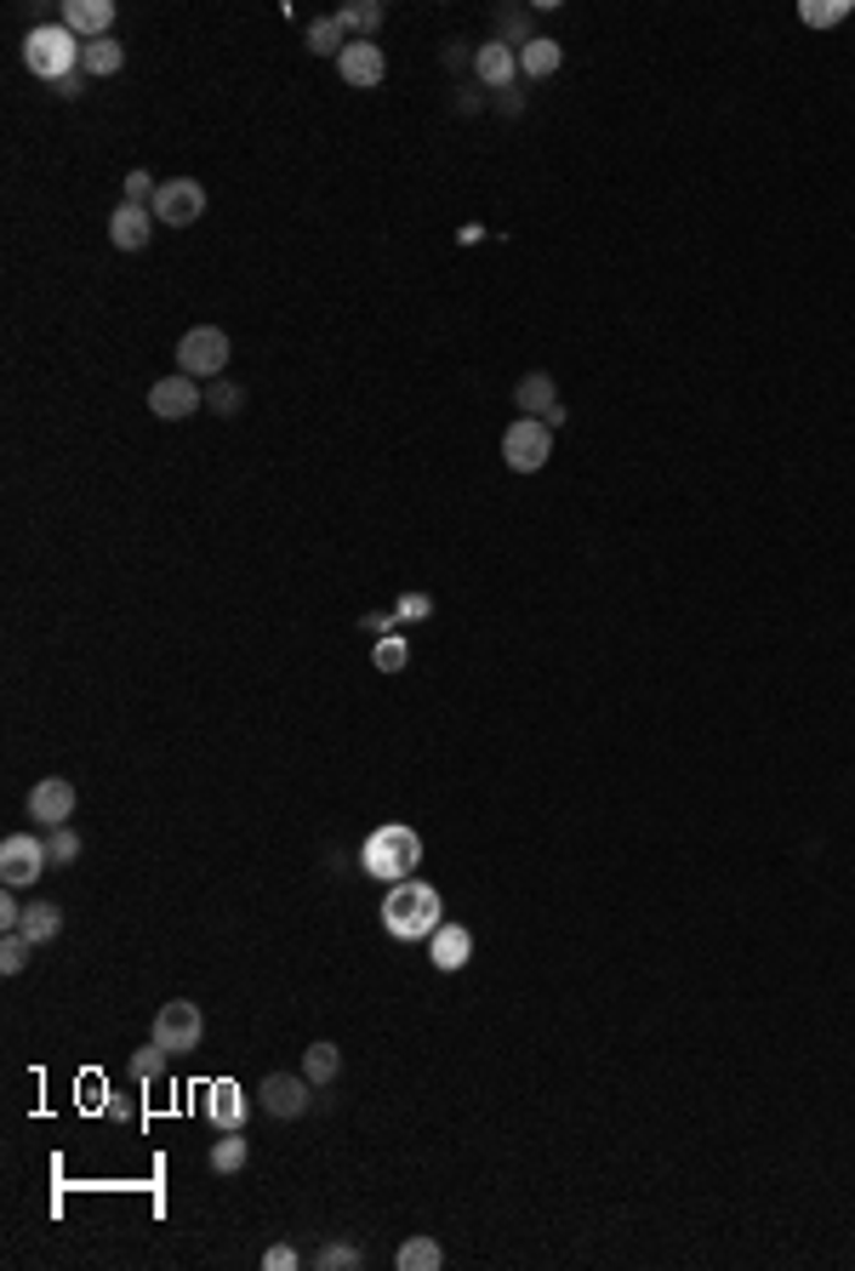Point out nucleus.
I'll return each instance as SVG.
<instances>
[{
  "mask_svg": "<svg viewBox=\"0 0 855 1271\" xmlns=\"http://www.w3.org/2000/svg\"><path fill=\"white\" fill-rule=\"evenodd\" d=\"M445 924V901L434 884H422V879H400V884H388V901H382V929L393 935V941H428Z\"/></svg>",
  "mask_w": 855,
  "mask_h": 1271,
  "instance_id": "f257e3e1",
  "label": "nucleus"
},
{
  "mask_svg": "<svg viewBox=\"0 0 855 1271\" xmlns=\"http://www.w3.org/2000/svg\"><path fill=\"white\" fill-rule=\"evenodd\" d=\"M416 861H422V839H416V827H405V821H382V827L366 832V844H359V866H366L371 879H382V884L411 879Z\"/></svg>",
  "mask_w": 855,
  "mask_h": 1271,
  "instance_id": "f03ea898",
  "label": "nucleus"
},
{
  "mask_svg": "<svg viewBox=\"0 0 855 1271\" xmlns=\"http://www.w3.org/2000/svg\"><path fill=\"white\" fill-rule=\"evenodd\" d=\"M23 63H29V75L35 80H63V75H75L80 63H86V41L69 35L63 23H41V29H29V41H23Z\"/></svg>",
  "mask_w": 855,
  "mask_h": 1271,
  "instance_id": "7ed1b4c3",
  "label": "nucleus"
},
{
  "mask_svg": "<svg viewBox=\"0 0 855 1271\" xmlns=\"http://www.w3.org/2000/svg\"><path fill=\"white\" fill-rule=\"evenodd\" d=\"M154 1044H166L172 1055H194L206 1044V1015H201V1003H188V998H172V1003H160L154 1010Z\"/></svg>",
  "mask_w": 855,
  "mask_h": 1271,
  "instance_id": "20e7f679",
  "label": "nucleus"
},
{
  "mask_svg": "<svg viewBox=\"0 0 855 1271\" xmlns=\"http://www.w3.org/2000/svg\"><path fill=\"white\" fill-rule=\"evenodd\" d=\"M223 365H228V337H223L217 325H188L183 337H177V371L183 377H194V383L212 377L217 383Z\"/></svg>",
  "mask_w": 855,
  "mask_h": 1271,
  "instance_id": "39448f33",
  "label": "nucleus"
},
{
  "mask_svg": "<svg viewBox=\"0 0 855 1271\" xmlns=\"http://www.w3.org/2000/svg\"><path fill=\"white\" fill-rule=\"evenodd\" d=\"M553 456V428L542 417H519L508 433H502V462L513 474H542Z\"/></svg>",
  "mask_w": 855,
  "mask_h": 1271,
  "instance_id": "423d86ee",
  "label": "nucleus"
},
{
  "mask_svg": "<svg viewBox=\"0 0 855 1271\" xmlns=\"http://www.w3.org/2000/svg\"><path fill=\"white\" fill-rule=\"evenodd\" d=\"M149 212H154V223H166V228H194V223L206 217V183L201 177L160 183L154 200H149Z\"/></svg>",
  "mask_w": 855,
  "mask_h": 1271,
  "instance_id": "0eeeda50",
  "label": "nucleus"
},
{
  "mask_svg": "<svg viewBox=\"0 0 855 1271\" xmlns=\"http://www.w3.org/2000/svg\"><path fill=\"white\" fill-rule=\"evenodd\" d=\"M46 866H52V850H46L41 832H12V839L0 844V879H7V890L35 884Z\"/></svg>",
  "mask_w": 855,
  "mask_h": 1271,
  "instance_id": "6e6552de",
  "label": "nucleus"
},
{
  "mask_svg": "<svg viewBox=\"0 0 855 1271\" xmlns=\"http://www.w3.org/2000/svg\"><path fill=\"white\" fill-rule=\"evenodd\" d=\"M23 805H29V821H35L41 832H52V827H69V821H75L80 793H75V782H69V776H46V782L29 787Z\"/></svg>",
  "mask_w": 855,
  "mask_h": 1271,
  "instance_id": "1a4fd4ad",
  "label": "nucleus"
},
{
  "mask_svg": "<svg viewBox=\"0 0 855 1271\" xmlns=\"http://www.w3.org/2000/svg\"><path fill=\"white\" fill-rule=\"evenodd\" d=\"M149 411L160 417V422H183V417H194V411H206V388L194 383V377H160L154 388H149Z\"/></svg>",
  "mask_w": 855,
  "mask_h": 1271,
  "instance_id": "9d476101",
  "label": "nucleus"
},
{
  "mask_svg": "<svg viewBox=\"0 0 855 1271\" xmlns=\"http://www.w3.org/2000/svg\"><path fill=\"white\" fill-rule=\"evenodd\" d=\"M314 1084L303 1078V1073H274V1078H262V1112H269V1118H280V1123H297L303 1112H309V1095Z\"/></svg>",
  "mask_w": 855,
  "mask_h": 1271,
  "instance_id": "9b49d317",
  "label": "nucleus"
},
{
  "mask_svg": "<svg viewBox=\"0 0 855 1271\" xmlns=\"http://www.w3.org/2000/svg\"><path fill=\"white\" fill-rule=\"evenodd\" d=\"M337 75H343L354 91H371V86H382V75H388V57H382L377 41H348L343 57H337Z\"/></svg>",
  "mask_w": 855,
  "mask_h": 1271,
  "instance_id": "f8f14e48",
  "label": "nucleus"
},
{
  "mask_svg": "<svg viewBox=\"0 0 855 1271\" xmlns=\"http://www.w3.org/2000/svg\"><path fill=\"white\" fill-rule=\"evenodd\" d=\"M154 240V212L138 206V200H120V206L109 212V246L115 251H143Z\"/></svg>",
  "mask_w": 855,
  "mask_h": 1271,
  "instance_id": "ddd939ff",
  "label": "nucleus"
},
{
  "mask_svg": "<svg viewBox=\"0 0 855 1271\" xmlns=\"http://www.w3.org/2000/svg\"><path fill=\"white\" fill-rule=\"evenodd\" d=\"M69 35L80 41H104L115 29V0H63V18H57Z\"/></svg>",
  "mask_w": 855,
  "mask_h": 1271,
  "instance_id": "4468645a",
  "label": "nucleus"
},
{
  "mask_svg": "<svg viewBox=\"0 0 855 1271\" xmlns=\"http://www.w3.org/2000/svg\"><path fill=\"white\" fill-rule=\"evenodd\" d=\"M474 75H479L490 91H508V86H513V75H519V52H513L508 41L490 35L485 46H474Z\"/></svg>",
  "mask_w": 855,
  "mask_h": 1271,
  "instance_id": "2eb2a0df",
  "label": "nucleus"
},
{
  "mask_svg": "<svg viewBox=\"0 0 855 1271\" xmlns=\"http://www.w3.org/2000/svg\"><path fill=\"white\" fill-rule=\"evenodd\" d=\"M428 958H434V969L456 976V969H468V958H474V935L463 924H440L434 935H428Z\"/></svg>",
  "mask_w": 855,
  "mask_h": 1271,
  "instance_id": "dca6fc26",
  "label": "nucleus"
},
{
  "mask_svg": "<svg viewBox=\"0 0 855 1271\" xmlns=\"http://www.w3.org/2000/svg\"><path fill=\"white\" fill-rule=\"evenodd\" d=\"M246 1112H251V1100H246V1089H240L235 1078H217V1084L206 1089V1118H212L217 1129H246Z\"/></svg>",
  "mask_w": 855,
  "mask_h": 1271,
  "instance_id": "f3484780",
  "label": "nucleus"
},
{
  "mask_svg": "<svg viewBox=\"0 0 855 1271\" xmlns=\"http://www.w3.org/2000/svg\"><path fill=\"white\" fill-rule=\"evenodd\" d=\"M513 406L524 411V417H553L559 411V383L548 377V371H531V377H519V388H513Z\"/></svg>",
  "mask_w": 855,
  "mask_h": 1271,
  "instance_id": "a211bd4d",
  "label": "nucleus"
},
{
  "mask_svg": "<svg viewBox=\"0 0 855 1271\" xmlns=\"http://www.w3.org/2000/svg\"><path fill=\"white\" fill-rule=\"evenodd\" d=\"M393 1265H400V1271H440V1265H445V1249H440L428 1231H416V1237H405V1243L393 1249Z\"/></svg>",
  "mask_w": 855,
  "mask_h": 1271,
  "instance_id": "6ab92c4d",
  "label": "nucleus"
},
{
  "mask_svg": "<svg viewBox=\"0 0 855 1271\" xmlns=\"http://www.w3.org/2000/svg\"><path fill=\"white\" fill-rule=\"evenodd\" d=\"M23 935L35 947L57 941V935H63V907H57V901H29V907H23Z\"/></svg>",
  "mask_w": 855,
  "mask_h": 1271,
  "instance_id": "aec40b11",
  "label": "nucleus"
},
{
  "mask_svg": "<svg viewBox=\"0 0 855 1271\" xmlns=\"http://www.w3.org/2000/svg\"><path fill=\"white\" fill-rule=\"evenodd\" d=\"M559 63H565V52H559L553 35H537L531 46H519V75H531V80H548Z\"/></svg>",
  "mask_w": 855,
  "mask_h": 1271,
  "instance_id": "412c9836",
  "label": "nucleus"
},
{
  "mask_svg": "<svg viewBox=\"0 0 855 1271\" xmlns=\"http://www.w3.org/2000/svg\"><path fill=\"white\" fill-rule=\"evenodd\" d=\"M337 1073H343V1049L337 1044H309L303 1049V1078L314 1084V1089H325V1084H337Z\"/></svg>",
  "mask_w": 855,
  "mask_h": 1271,
  "instance_id": "4be33fe9",
  "label": "nucleus"
},
{
  "mask_svg": "<svg viewBox=\"0 0 855 1271\" xmlns=\"http://www.w3.org/2000/svg\"><path fill=\"white\" fill-rule=\"evenodd\" d=\"M246 1163H251V1141H246L240 1129H223V1141L212 1146V1168H217V1175H240Z\"/></svg>",
  "mask_w": 855,
  "mask_h": 1271,
  "instance_id": "5701e85b",
  "label": "nucleus"
},
{
  "mask_svg": "<svg viewBox=\"0 0 855 1271\" xmlns=\"http://www.w3.org/2000/svg\"><path fill=\"white\" fill-rule=\"evenodd\" d=\"M303 41H309V52H314V57H343L348 29H343V23H337V12H332V18H314Z\"/></svg>",
  "mask_w": 855,
  "mask_h": 1271,
  "instance_id": "b1692460",
  "label": "nucleus"
},
{
  "mask_svg": "<svg viewBox=\"0 0 855 1271\" xmlns=\"http://www.w3.org/2000/svg\"><path fill=\"white\" fill-rule=\"evenodd\" d=\"M86 75H120L126 69V46L115 41V35H104V41H86V63H80Z\"/></svg>",
  "mask_w": 855,
  "mask_h": 1271,
  "instance_id": "393cba45",
  "label": "nucleus"
},
{
  "mask_svg": "<svg viewBox=\"0 0 855 1271\" xmlns=\"http://www.w3.org/2000/svg\"><path fill=\"white\" fill-rule=\"evenodd\" d=\"M337 23L348 29V41H371L377 29H382V7H377V0H359V7H343V12H337Z\"/></svg>",
  "mask_w": 855,
  "mask_h": 1271,
  "instance_id": "a878e982",
  "label": "nucleus"
},
{
  "mask_svg": "<svg viewBox=\"0 0 855 1271\" xmlns=\"http://www.w3.org/2000/svg\"><path fill=\"white\" fill-rule=\"evenodd\" d=\"M126 1066H131V1078H138V1084H154V1078H160V1073H166V1066H172V1049L149 1038V1044H143L138 1055H131Z\"/></svg>",
  "mask_w": 855,
  "mask_h": 1271,
  "instance_id": "bb28decb",
  "label": "nucleus"
},
{
  "mask_svg": "<svg viewBox=\"0 0 855 1271\" xmlns=\"http://www.w3.org/2000/svg\"><path fill=\"white\" fill-rule=\"evenodd\" d=\"M371 661H377V674H405V661H411V645L400 639V627H393V633H382V639H377V650H371Z\"/></svg>",
  "mask_w": 855,
  "mask_h": 1271,
  "instance_id": "cd10ccee",
  "label": "nucleus"
},
{
  "mask_svg": "<svg viewBox=\"0 0 855 1271\" xmlns=\"http://www.w3.org/2000/svg\"><path fill=\"white\" fill-rule=\"evenodd\" d=\"M206 411H217V417H240V411H246V388H240V383H228V377H217V383L206 388Z\"/></svg>",
  "mask_w": 855,
  "mask_h": 1271,
  "instance_id": "c85d7f7f",
  "label": "nucleus"
},
{
  "mask_svg": "<svg viewBox=\"0 0 855 1271\" xmlns=\"http://www.w3.org/2000/svg\"><path fill=\"white\" fill-rule=\"evenodd\" d=\"M844 18H849V0H804L799 7V23H810V29H833Z\"/></svg>",
  "mask_w": 855,
  "mask_h": 1271,
  "instance_id": "c756f323",
  "label": "nucleus"
},
{
  "mask_svg": "<svg viewBox=\"0 0 855 1271\" xmlns=\"http://www.w3.org/2000/svg\"><path fill=\"white\" fill-rule=\"evenodd\" d=\"M366 1265V1249H354V1243H325L314 1254V1271H359Z\"/></svg>",
  "mask_w": 855,
  "mask_h": 1271,
  "instance_id": "7c9ffc66",
  "label": "nucleus"
},
{
  "mask_svg": "<svg viewBox=\"0 0 855 1271\" xmlns=\"http://www.w3.org/2000/svg\"><path fill=\"white\" fill-rule=\"evenodd\" d=\"M29 958H35V941H29L23 929H12L7 941H0V969H7V976H23Z\"/></svg>",
  "mask_w": 855,
  "mask_h": 1271,
  "instance_id": "2f4dec72",
  "label": "nucleus"
},
{
  "mask_svg": "<svg viewBox=\"0 0 855 1271\" xmlns=\"http://www.w3.org/2000/svg\"><path fill=\"white\" fill-rule=\"evenodd\" d=\"M46 850H52V866L80 861V832H75V827H52V832H46Z\"/></svg>",
  "mask_w": 855,
  "mask_h": 1271,
  "instance_id": "473e14b6",
  "label": "nucleus"
},
{
  "mask_svg": "<svg viewBox=\"0 0 855 1271\" xmlns=\"http://www.w3.org/2000/svg\"><path fill=\"white\" fill-rule=\"evenodd\" d=\"M502 35H508V46H531L537 29H531V18H524L519 7H508V12H502Z\"/></svg>",
  "mask_w": 855,
  "mask_h": 1271,
  "instance_id": "72a5a7b5",
  "label": "nucleus"
},
{
  "mask_svg": "<svg viewBox=\"0 0 855 1271\" xmlns=\"http://www.w3.org/2000/svg\"><path fill=\"white\" fill-rule=\"evenodd\" d=\"M393 616H400V622H428V616H434V599H428V593H400Z\"/></svg>",
  "mask_w": 855,
  "mask_h": 1271,
  "instance_id": "f704fd0d",
  "label": "nucleus"
},
{
  "mask_svg": "<svg viewBox=\"0 0 855 1271\" xmlns=\"http://www.w3.org/2000/svg\"><path fill=\"white\" fill-rule=\"evenodd\" d=\"M154 177L149 172H126V200H138V206H149V200H154Z\"/></svg>",
  "mask_w": 855,
  "mask_h": 1271,
  "instance_id": "c9c22d12",
  "label": "nucleus"
},
{
  "mask_svg": "<svg viewBox=\"0 0 855 1271\" xmlns=\"http://www.w3.org/2000/svg\"><path fill=\"white\" fill-rule=\"evenodd\" d=\"M262 1265H269V1271H297V1265H303V1254H297V1249H285V1243H274L269 1254H262Z\"/></svg>",
  "mask_w": 855,
  "mask_h": 1271,
  "instance_id": "e433bc0d",
  "label": "nucleus"
},
{
  "mask_svg": "<svg viewBox=\"0 0 855 1271\" xmlns=\"http://www.w3.org/2000/svg\"><path fill=\"white\" fill-rule=\"evenodd\" d=\"M0 929H7V935H12V929H23V901H18L12 890L0 895Z\"/></svg>",
  "mask_w": 855,
  "mask_h": 1271,
  "instance_id": "4c0bfd02",
  "label": "nucleus"
},
{
  "mask_svg": "<svg viewBox=\"0 0 855 1271\" xmlns=\"http://www.w3.org/2000/svg\"><path fill=\"white\" fill-rule=\"evenodd\" d=\"M359 627H366V633H393V627H400V616H393V611H371V616H359Z\"/></svg>",
  "mask_w": 855,
  "mask_h": 1271,
  "instance_id": "58836bf2",
  "label": "nucleus"
},
{
  "mask_svg": "<svg viewBox=\"0 0 855 1271\" xmlns=\"http://www.w3.org/2000/svg\"><path fill=\"white\" fill-rule=\"evenodd\" d=\"M52 91H57V97H80V75H63Z\"/></svg>",
  "mask_w": 855,
  "mask_h": 1271,
  "instance_id": "ea45409f",
  "label": "nucleus"
}]
</instances>
